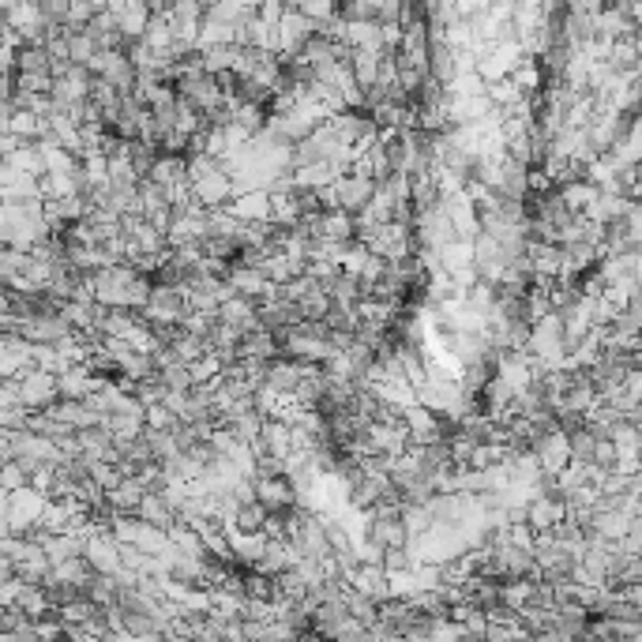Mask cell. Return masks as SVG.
Returning a JSON list of instances; mask_svg holds the SVG:
<instances>
[{
    "label": "cell",
    "instance_id": "9a60e30c",
    "mask_svg": "<svg viewBox=\"0 0 642 642\" xmlns=\"http://www.w3.org/2000/svg\"><path fill=\"white\" fill-rule=\"evenodd\" d=\"M379 61L383 53H369V49H353V61H350V72L361 91H372L379 83Z\"/></svg>",
    "mask_w": 642,
    "mask_h": 642
},
{
    "label": "cell",
    "instance_id": "3957f363",
    "mask_svg": "<svg viewBox=\"0 0 642 642\" xmlns=\"http://www.w3.org/2000/svg\"><path fill=\"white\" fill-rule=\"evenodd\" d=\"M255 500H260L271 515H290L301 507V493L293 489L290 477H255Z\"/></svg>",
    "mask_w": 642,
    "mask_h": 642
},
{
    "label": "cell",
    "instance_id": "2e32d148",
    "mask_svg": "<svg viewBox=\"0 0 642 642\" xmlns=\"http://www.w3.org/2000/svg\"><path fill=\"white\" fill-rule=\"evenodd\" d=\"M267 519H271V511H267L260 500H252V503H241V507H237L234 526H229V530H237V533H264V530H267Z\"/></svg>",
    "mask_w": 642,
    "mask_h": 642
},
{
    "label": "cell",
    "instance_id": "d6986e66",
    "mask_svg": "<svg viewBox=\"0 0 642 642\" xmlns=\"http://www.w3.org/2000/svg\"><path fill=\"white\" fill-rule=\"evenodd\" d=\"M598 185H589V181H579V185H568V188H560V199L568 203V207L575 215H586L589 207H594V199H598Z\"/></svg>",
    "mask_w": 642,
    "mask_h": 642
},
{
    "label": "cell",
    "instance_id": "e0dca14e",
    "mask_svg": "<svg viewBox=\"0 0 642 642\" xmlns=\"http://www.w3.org/2000/svg\"><path fill=\"white\" fill-rule=\"evenodd\" d=\"M101 608L83 594V598H75V601H68V605H61L57 608V616H61V620L68 624V628H87L91 620H94V616H98Z\"/></svg>",
    "mask_w": 642,
    "mask_h": 642
},
{
    "label": "cell",
    "instance_id": "7c38bea8",
    "mask_svg": "<svg viewBox=\"0 0 642 642\" xmlns=\"http://www.w3.org/2000/svg\"><path fill=\"white\" fill-rule=\"evenodd\" d=\"M139 323H143V316L132 312V308H106L101 320H98V335L101 339H124L128 342V335H132Z\"/></svg>",
    "mask_w": 642,
    "mask_h": 642
},
{
    "label": "cell",
    "instance_id": "d4e9b609",
    "mask_svg": "<svg viewBox=\"0 0 642 642\" xmlns=\"http://www.w3.org/2000/svg\"><path fill=\"white\" fill-rule=\"evenodd\" d=\"M158 379L166 383L169 391H185V395L196 388V383H192V369H188L185 361H177V365H169V369H158Z\"/></svg>",
    "mask_w": 642,
    "mask_h": 642
},
{
    "label": "cell",
    "instance_id": "30bf717a",
    "mask_svg": "<svg viewBox=\"0 0 642 642\" xmlns=\"http://www.w3.org/2000/svg\"><path fill=\"white\" fill-rule=\"evenodd\" d=\"M225 215H234L237 222H271V192H241Z\"/></svg>",
    "mask_w": 642,
    "mask_h": 642
},
{
    "label": "cell",
    "instance_id": "7a4b0ae2",
    "mask_svg": "<svg viewBox=\"0 0 642 642\" xmlns=\"http://www.w3.org/2000/svg\"><path fill=\"white\" fill-rule=\"evenodd\" d=\"M19 391H23V406L31 409V414H45L49 406H57L61 402V379L53 372H27L19 379Z\"/></svg>",
    "mask_w": 642,
    "mask_h": 642
},
{
    "label": "cell",
    "instance_id": "44dd1931",
    "mask_svg": "<svg viewBox=\"0 0 642 642\" xmlns=\"http://www.w3.org/2000/svg\"><path fill=\"white\" fill-rule=\"evenodd\" d=\"M297 12L312 19L316 27H323V23H331V19H339V15H342V5H331V0H301Z\"/></svg>",
    "mask_w": 642,
    "mask_h": 642
},
{
    "label": "cell",
    "instance_id": "4fadbf2b",
    "mask_svg": "<svg viewBox=\"0 0 642 642\" xmlns=\"http://www.w3.org/2000/svg\"><path fill=\"white\" fill-rule=\"evenodd\" d=\"M42 549H45L49 563H53V568H61V563L80 560V556L87 552V537H83V533H57V537H45Z\"/></svg>",
    "mask_w": 642,
    "mask_h": 642
},
{
    "label": "cell",
    "instance_id": "8fae6325",
    "mask_svg": "<svg viewBox=\"0 0 642 642\" xmlns=\"http://www.w3.org/2000/svg\"><path fill=\"white\" fill-rule=\"evenodd\" d=\"M136 515L143 519V522H150V526H158V530H173L177 522H181V511H177L162 493H147V500L139 503V511Z\"/></svg>",
    "mask_w": 642,
    "mask_h": 642
},
{
    "label": "cell",
    "instance_id": "484cf974",
    "mask_svg": "<svg viewBox=\"0 0 642 642\" xmlns=\"http://www.w3.org/2000/svg\"><path fill=\"white\" fill-rule=\"evenodd\" d=\"M372 260V252H369V244L357 237L350 248H346V260H342V274H350V278H361V271H365V264Z\"/></svg>",
    "mask_w": 642,
    "mask_h": 642
},
{
    "label": "cell",
    "instance_id": "5b68a950",
    "mask_svg": "<svg viewBox=\"0 0 642 642\" xmlns=\"http://www.w3.org/2000/svg\"><path fill=\"white\" fill-rule=\"evenodd\" d=\"M372 196H376V181H372V177L346 173V177H339V181H335L339 211H346V215H361V211H369Z\"/></svg>",
    "mask_w": 642,
    "mask_h": 642
},
{
    "label": "cell",
    "instance_id": "f1b7e54d",
    "mask_svg": "<svg viewBox=\"0 0 642 642\" xmlns=\"http://www.w3.org/2000/svg\"><path fill=\"white\" fill-rule=\"evenodd\" d=\"M27 484H31L27 470H23L19 462H5V474H0V489H5V493H19V489H27Z\"/></svg>",
    "mask_w": 642,
    "mask_h": 642
},
{
    "label": "cell",
    "instance_id": "ba28073f",
    "mask_svg": "<svg viewBox=\"0 0 642 642\" xmlns=\"http://www.w3.org/2000/svg\"><path fill=\"white\" fill-rule=\"evenodd\" d=\"M560 522H568V500L545 496V493L537 496V500H530V530L533 533H549Z\"/></svg>",
    "mask_w": 642,
    "mask_h": 642
},
{
    "label": "cell",
    "instance_id": "52a82bcc",
    "mask_svg": "<svg viewBox=\"0 0 642 642\" xmlns=\"http://www.w3.org/2000/svg\"><path fill=\"white\" fill-rule=\"evenodd\" d=\"M218 323L225 327H237L241 335H252V331H260V301L252 297H229L222 308H218Z\"/></svg>",
    "mask_w": 642,
    "mask_h": 642
},
{
    "label": "cell",
    "instance_id": "83f0119b",
    "mask_svg": "<svg viewBox=\"0 0 642 642\" xmlns=\"http://www.w3.org/2000/svg\"><path fill=\"white\" fill-rule=\"evenodd\" d=\"M177 421H181V417H177L169 406H150L147 414H143V425H147L150 432H173Z\"/></svg>",
    "mask_w": 642,
    "mask_h": 642
},
{
    "label": "cell",
    "instance_id": "4316f807",
    "mask_svg": "<svg viewBox=\"0 0 642 642\" xmlns=\"http://www.w3.org/2000/svg\"><path fill=\"white\" fill-rule=\"evenodd\" d=\"M342 19L346 23H379V5L376 0H353V5H342Z\"/></svg>",
    "mask_w": 642,
    "mask_h": 642
},
{
    "label": "cell",
    "instance_id": "603a6c76",
    "mask_svg": "<svg viewBox=\"0 0 642 642\" xmlns=\"http://www.w3.org/2000/svg\"><path fill=\"white\" fill-rule=\"evenodd\" d=\"M383 571H388L391 579L395 575H414L417 560H414V552H409V545L406 549H388V556H383Z\"/></svg>",
    "mask_w": 642,
    "mask_h": 642
},
{
    "label": "cell",
    "instance_id": "277c9868",
    "mask_svg": "<svg viewBox=\"0 0 642 642\" xmlns=\"http://www.w3.org/2000/svg\"><path fill=\"white\" fill-rule=\"evenodd\" d=\"M533 455H537V462H541L545 477H560L563 470L571 466V436L563 428H556V432L545 436L541 444H533Z\"/></svg>",
    "mask_w": 642,
    "mask_h": 642
},
{
    "label": "cell",
    "instance_id": "8992f818",
    "mask_svg": "<svg viewBox=\"0 0 642 642\" xmlns=\"http://www.w3.org/2000/svg\"><path fill=\"white\" fill-rule=\"evenodd\" d=\"M106 12L110 15H117V23H120V31H124V38H128V45L132 42H143L147 38V27H150V5H143V0H113V5H106Z\"/></svg>",
    "mask_w": 642,
    "mask_h": 642
},
{
    "label": "cell",
    "instance_id": "ffe728a7",
    "mask_svg": "<svg viewBox=\"0 0 642 642\" xmlns=\"http://www.w3.org/2000/svg\"><path fill=\"white\" fill-rule=\"evenodd\" d=\"M301 274H308V264H297V260H290V255H274V260L267 264V278L274 282V286H290V282H297Z\"/></svg>",
    "mask_w": 642,
    "mask_h": 642
},
{
    "label": "cell",
    "instance_id": "ac0fdd59",
    "mask_svg": "<svg viewBox=\"0 0 642 642\" xmlns=\"http://www.w3.org/2000/svg\"><path fill=\"white\" fill-rule=\"evenodd\" d=\"M346 605H350V616L361 628H376L379 624V605L372 601V598H365V594H357V589L350 586L346 589Z\"/></svg>",
    "mask_w": 642,
    "mask_h": 642
},
{
    "label": "cell",
    "instance_id": "f546056e",
    "mask_svg": "<svg viewBox=\"0 0 642 642\" xmlns=\"http://www.w3.org/2000/svg\"><path fill=\"white\" fill-rule=\"evenodd\" d=\"M255 15H260L267 27H278L282 19H286V5H278V0H267V5H260L255 8Z\"/></svg>",
    "mask_w": 642,
    "mask_h": 642
},
{
    "label": "cell",
    "instance_id": "5bb4252c",
    "mask_svg": "<svg viewBox=\"0 0 642 642\" xmlns=\"http://www.w3.org/2000/svg\"><path fill=\"white\" fill-rule=\"evenodd\" d=\"M357 237V218L346 211H327L323 215V241H335V244H353Z\"/></svg>",
    "mask_w": 642,
    "mask_h": 642
},
{
    "label": "cell",
    "instance_id": "7402d4cb",
    "mask_svg": "<svg viewBox=\"0 0 642 642\" xmlns=\"http://www.w3.org/2000/svg\"><path fill=\"white\" fill-rule=\"evenodd\" d=\"M369 293H365V286H361V278H350V274H342L339 282H335V290H331V301L335 304H361Z\"/></svg>",
    "mask_w": 642,
    "mask_h": 642
},
{
    "label": "cell",
    "instance_id": "9c48e42d",
    "mask_svg": "<svg viewBox=\"0 0 642 642\" xmlns=\"http://www.w3.org/2000/svg\"><path fill=\"white\" fill-rule=\"evenodd\" d=\"M357 594H365V598H372L376 605H388V601H395V586H391V575L383 571V568H361L353 575V582H350Z\"/></svg>",
    "mask_w": 642,
    "mask_h": 642
},
{
    "label": "cell",
    "instance_id": "6da1fadb",
    "mask_svg": "<svg viewBox=\"0 0 642 642\" xmlns=\"http://www.w3.org/2000/svg\"><path fill=\"white\" fill-rule=\"evenodd\" d=\"M91 75L106 80V83L117 87L120 94H132L136 83H139V68L132 64V57H128L124 49H101L98 61L91 64Z\"/></svg>",
    "mask_w": 642,
    "mask_h": 642
},
{
    "label": "cell",
    "instance_id": "cb8c5ba5",
    "mask_svg": "<svg viewBox=\"0 0 642 642\" xmlns=\"http://www.w3.org/2000/svg\"><path fill=\"white\" fill-rule=\"evenodd\" d=\"M158 147H150V143H132V158H128V162H132V169H136V177H139V181H147V177L154 173V162H158Z\"/></svg>",
    "mask_w": 642,
    "mask_h": 642
}]
</instances>
